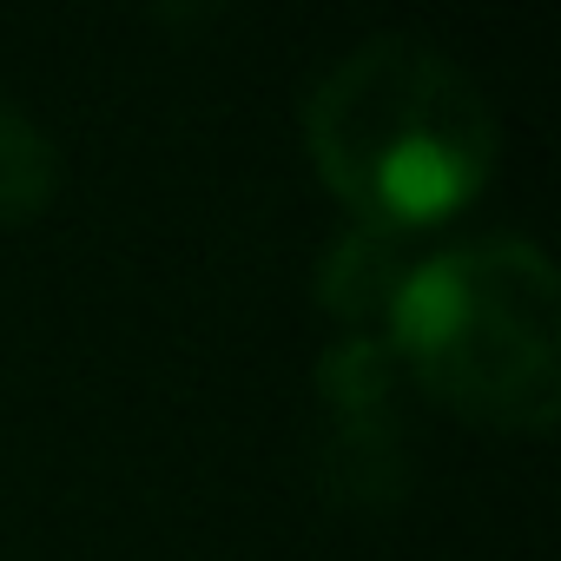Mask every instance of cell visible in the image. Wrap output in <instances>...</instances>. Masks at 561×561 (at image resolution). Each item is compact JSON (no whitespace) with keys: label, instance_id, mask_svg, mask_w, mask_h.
I'll use <instances>...</instances> for the list:
<instances>
[{"label":"cell","instance_id":"obj_3","mask_svg":"<svg viewBox=\"0 0 561 561\" xmlns=\"http://www.w3.org/2000/svg\"><path fill=\"white\" fill-rule=\"evenodd\" d=\"M403 271H410V257L397 251V231L364 225V231H351V238L331 251V264H324V305L344 311V318L390 311V298H397V285H403Z\"/></svg>","mask_w":561,"mask_h":561},{"label":"cell","instance_id":"obj_2","mask_svg":"<svg viewBox=\"0 0 561 561\" xmlns=\"http://www.w3.org/2000/svg\"><path fill=\"white\" fill-rule=\"evenodd\" d=\"M390 357L423 390L495 430L561 410V285L535 238H462L416 257L390 298Z\"/></svg>","mask_w":561,"mask_h":561},{"label":"cell","instance_id":"obj_1","mask_svg":"<svg viewBox=\"0 0 561 561\" xmlns=\"http://www.w3.org/2000/svg\"><path fill=\"white\" fill-rule=\"evenodd\" d=\"M305 146L344 205L383 231H410L489 185L502 133L482 87L443 47L377 34L311 87Z\"/></svg>","mask_w":561,"mask_h":561},{"label":"cell","instance_id":"obj_4","mask_svg":"<svg viewBox=\"0 0 561 561\" xmlns=\"http://www.w3.org/2000/svg\"><path fill=\"white\" fill-rule=\"evenodd\" d=\"M54 179H60V159H54V139L0 100V225H21V218H41L47 198H54Z\"/></svg>","mask_w":561,"mask_h":561}]
</instances>
